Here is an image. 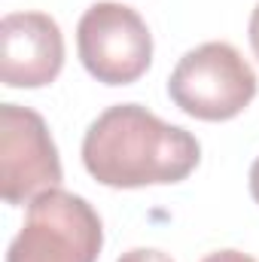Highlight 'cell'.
<instances>
[{"label": "cell", "mask_w": 259, "mask_h": 262, "mask_svg": "<svg viewBox=\"0 0 259 262\" xmlns=\"http://www.w3.org/2000/svg\"><path fill=\"white\" fill-rule=\"evenodd\" d=\"M61 183V159L43 116L31 107H0V195L6 204L34 201Z\"/></svg>", "instance_id": "obj_5"}, {"label": "cell", "mask_w": 259, "mask_h": 262, "mask_svg": "<svg viewBox=\"0 0 259 262\" xmlns=\"http://www.w3.org/2000/svg\"><path fill=\"white\" fill-rule=\"evenodd\" d=\"M201 262H256V259L247 256V253H241V250H217V253L204 256Z\"/></svg>", "instance_id": "obj_8"}, {"label": "cell", "mask_w": 259, "mask_h": 262, "mask_svg": "<svg viewBox=\"0 0 259 262\" xmlns=\"http://www.w3.org/2000/svg\"><path fill=\"white\" fill-rule=\"evenodd\" d=\"M116 262H174V259L162 250H153V247H134L128 253H122Z\"/></svg>", "instance_id": "obj_7"}, {"label": "cell", "mask_w": 259, "mask_h": 262, "mask_svg": "<svg viewBox=\"0 0 259 262\" xmlns=\"http://www.w3.org/2000/svg\"><path fill=\"white\" fill-rule=\"evenodd\" d=\"M82 67L104 85H131L153 61V34L137 9L125 3H92L76 28Z\"/></svg>", "instance_id": "obj_4"}, {"label": "cell", "mask_w": 259, "mask_h": 262, "mask_svg": "<svg viewBox=\"0 0 259 262\" xmlns=\"http://www.w3.org/2000/svg\"><path fill=\"white\" fill-rule=\"evenodd\" d=\"M104 247L101 216L82 195L46 189L28 204L21 232L6 262H98Z\"/></svg>", "instance_id": "obj_2"}, {"label": "cell", "mask_w": 259, "mask_h": 262, "mask_svg": "<svg viewBox=\"0 0 259 262\" xmlns=\"http://www.w3.org/2000/svg\"><path fill=\"white\" fill-rule=\"evenodd\" d=\"M256 73L229 43H201L186 52L168 79L171 101L195 119L226 122L256 98Z\"/></svg>", "instance_id": "obj_3"}, {"label": "cell", "mask_w": 259, "mask_h": 262, "mask_svg": "<svg viewBox=\"0 0 259 262\" xmlns=\"http://www.w3.org/2000/svg\"><path fill=\"white\" fill-rule=\"evenodd\" d=\"M250 195L259 204V159L253 162V168H250Z\"/></svg>", "instance_id": "obj_10"}, {"label": "cell", "mask_w": 259, "mask_h": 262, "mask_svg": "<svg viewBox=\"0 0 259 262\" xmlns=\"http://www.w3.org/2000/svg\"><path fill=\"white\" fill-rule=\"evenodd\" d=\"M250 46H253V52L259 58V3L253 9V15H250Z\"/></svg>", "instance_id": "obj_9"}, {"label": "cell", "mask_w": 259, "mask_h": 262, "mask_svg": "<svg viewBox=\"0 0 259 262\" xmlns=\"http://www.w3.org/2000/svg\"><path fill=\"white\" fill-rule=\"evenodd\" d=\"M198 159L201 146L189 131L162 122L140 104L107 107L82 137L85 171L113 189L180 183Z\"/></svg>", "instance_id": "obj_1"}, {"label": "cell", "mask_w": 259, "mask_h": 262, "mask_svg": "<svg viewBox=\"0 0 259 262\" xmlns=\"http://www.w3.org/2000/svg\"><path fill=\"white\" fill-rule=\"evenodd\" d=\"M0 76L9 89H43L64 67V37L46 12H12L0 21Z\"/></svg>", "instance_id": "obj_6"}]
</instances>
